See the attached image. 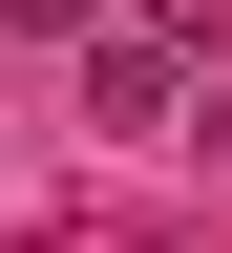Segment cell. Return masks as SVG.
<instances>
[{"mask_svg":"<svg viewBox=\"0 0 232 253\" xmlns=\"http://www.w3.org/2000/svg\"><path fill=\"white\" fill-rule=\"evenodd\" d=\"M85 126L169 148V126H190V63H169V42H85Z\"/></svg>","mask_w":232,"mask_h":253,"instance_id":"1","label":"cell"},{"mask_svg":"<svg viewBox=\"0 0 232 253\" xmlns=\"http://www.w3.org/2000/svg\"><path fill=\"white\" fill-rule=\"evenodd\" d=\"M169 21V63H232V0H148Z\"/></svg>","mask_w":232,"mask_h":253,"instance_id":"2","label":"cell"}]
</instances>
